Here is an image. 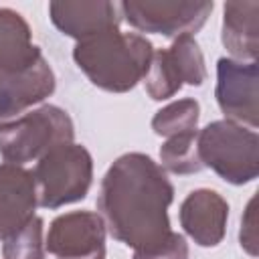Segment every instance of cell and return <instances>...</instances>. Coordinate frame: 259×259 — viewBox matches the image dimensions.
Wrapping results in <instances>:
<instances>
[{"label":"cell","mask_w":259,"mask_h":259,"mask_svg":"<svg viewBox=\"0 0 259 259\" xmlns=\"http://www.w3.org/2000/svg\"><path fill=\"white\" fill-rule=\"evenodd\" d=\"M42 59L32 42V30L24 16L12 8H0V73H20Z\"/></svg>","instance_id":"cell-15"},{"label":"cell","mask_w":259,"mask_h":259,"mask_svg":"<svg viewBox=\"0 0 259 259\" xmlns=\"http://www.w3.org/2000/svg\"><path fill=\"white\" fill-rule=\"evenodd\" d=\"M152 55L154 47L146 36L119 28L79 40L73 49L75 65L95 87L109 93L132 91L146 77Z\"/></svg>","instance_id":"cell-2"},{"label":"cell","mask_w":259,"mask_h":259,"mask_svg":"<svg viewBox=\"0 0 259 259\" xmlns=\"http://www.w3.org/2000/svg\"><path fill=\"white\" fill-rule=\"evenodd\" d=\"M198 158L229 184L243 186L259 174V136L231 119H217L196 136Z\"/></svg>","instance_id":"cell-3"},{"label":"cell","mask_w":259,"mask_h":259,"mask_svg":"<svg viewBox=\"0 0 259 259\" xmlns=\"http://www.w3.org/2000/svg\"><path fill=\"white\" fill-rule=\"evenodd\" d=\"M178 219L198 247H217L227 233L229 202L217 190L196 188L182 200Z\"/></svg>","instance_id":"cell-12"},{"label":"cell","mask_w":259,"mask_h":259,"mask_svg":"<svg viewBox=\"0 0 259 259\" xmlns=\"http://www.w3.org/2000/svg\"><path fill=\"white\" fill-rule=\"evenodd\" d=\"M221 40L237 61H257L259 51V2H227L223 8Z\"/></svg>","instance_id":"cell-14"},{"label":"cell","mask_w":259,"mask_h":259,"mask_svg":"<svg viewBox=\"0 0 259 259\" xmlns=\"http://www.w3.org/2000/svg\"><path fill=\"white\" fill-rule=\"evenodd\" d=\"M172 200L174 186L166 170L148 154L127 152L107 168L97 210L115 241L132 247L134 253H146L170 237Z\"/></svg>","instance_id":"cell-1"},{"label":"cell","mask_w":259,"mask_h":259,"mask_svg":"<svg viewBox=\"0 0 259 259\" xmlns=\"http://www.w3.org/2000/svg\"><path fill=\"white\" fill-rule=\"evenodd\" d=\"M32 178L38 206L55 210L79 202L93 182V158L81 144H59L36 160Z\"/></svg>","instance_id":"cell-4"},{"label":"cell","mask_w":259,"mask_h":259,"mask_svg":"<svg viewBox=\"0 0 259 259\" xmlns=\"http://www.w3.org/2000/svg\"><path fill=\"white\" fill-rule=\"evenodd\" d=\"M132 259H188V243L184 235L172 231L160 247L146 253H134Z\"/></svg>","instance_id":"cell-19"},{"label":"cell","mask_w":259,"mask_h":259,"mask_svg":"<svg viewBox=\"0 0 259 259\" xmlns=\"http://www.w3.org/2000/svg\"><path fill=\"white\" fill-rule=\"evenodd\" d=\"M36 206L32 172L10 162L0 164V241L22 229L34 217Z\"/></svg>","instance_id":"cell-13"},{"label":"cell","mask_w":259,"mask_h":259,"mask_svg":"<svg viewBox=\"0 0 259 259\" xmlns=\"http://www.w3.org/2000/svg\"><path fill=\"white\" fill-rule=\"evenodd\" d=\"M123 20L140 32L178 38L198 32L210 16L214 4L208 0H123L119 2Z\"/></svg>","instance_id":"cell-7"},{"label":"cell","mask_w":259,"mask_h":259,"mask_svg":"<svg viewBox=\"0 0 259 259\" xmlns=\"http://www.w3.org/2000/svg\"><path fill=\"white\" fill-rule=\"evenodd\" d=\"M49 18L59 32L77 42L115 30L123 20L119 2L109 0H53L49 2Z\"/></svg>","instance_id":"cell-10"},{"label":"cell","mask_w":259,"mask_h":259,"mask_svg":"<svg viewBox=\"0 0 259 259\" xmlns=\"http://www.w3.org/2000/svg\"><path fill=\"white\" fill-rule=\"evenodd\" d=\"M42 219L32 217L22 229L12 233L2 241L4 259H45V241H42Z\"/></svg>","instance_id":"cell-18"},{"label":"cell","mask_w":259,"mask_h":259,"mask_svg":"<svg viewBox=\"0 0 259 259\" xmlns=\"http://www.w3.org/2000/svg\"><path fill=\"white\" fill-rule=\"evenodd\" d=\"M206 81L204 55L192 34H182L172 40L168 49L152 55L148 73L144 77L146 93L154 101L174 97L182 85L200 87Z\"/></svg>","instance_id":"cell-6"},{"label":"cell","mask_w":259,"mask_h":259,"mask_svg":"<svg viewBox=\"0 0 259 259\" xmlns=\"http://www.w3.org/2000/svg\"><path fill=\"white\" fill-rule=\"evenodd\" d=\"M196 134H182V136H174V138H166V142L160 146V162L162 168L178 174V176H186V174H196L200 172L204 166L198 158V150H196Z\"/></svg>","instance_id":"cell-17"},{"label":"cell","mask_w":259,"mask_h":259,"mask_svg":"<svg viewBox=\"0 0 259 259\" xmlns=\"http://www.w3.org/2000/svg\"><path fill=\"white\" fill-rule=\"evenodd\" d=\"M255 198L249 200L247 208H245V214H243V221H241V233H239V241H241V247L249 253V255H257V237H255Z\"/></svg>","instance_id":"cell-20"},{"label":"cell","mask_w":259,"mask_h":259,"mask_svg":"<svg viewBox=\"0 0 259 259\" xmlns=\"http://www.w3.org/2000/svg\"><path fill=\"white\" fill-rule=\"evenodd\" d=\"M73 140L75 125L71 115L59 105L47 103L0 125V156L4 162L22 166Z\"/></svg>","instance_id":"cell-5"},{"label":"cell","mask_w":259,"mask_h":259,"mask_svg":"<svg viewBox=\"0 0 259 259\" xmlns=\"http://www.w3.org/2000/svg\"><path fill=\"white\" fill-rule=\"evenodd\" d=\"M200 117V103L192 97L178 99L158 109L152 117V130L156 136L174 138L182 134H196Z\"/></svg>","instance_id":"cell-16"},{"label":"cell","mask_w":259,"mask_h":259,"mask_svg":"<svg viewBox=\"0 0 259 259\" xmlns=\"http://www.w3.org/2000/svg\"><path fill=\"white\" fill-rule=\"evenodd\" d=\"M105 233L99 212L71 210L53 219L45 249L55 259H105Z\"/></svg>","instance_id":"cell-9"},{"label":"cell","mask_w":259,"mask_h":259,"mask_svg":"<svg viewBox=\"0 0 259 259\" xmlns=\"http://www.w3.org/2000/svg\"><path fill=\"white\" fill-rule=\"evenodd\" d=\"M57 77L42 57L36 65L20 73H0V125L55 93Z\"/></svg>","instance_id":"cell-11"},{"label":"cell","mask_w":259,"mask_h":259,"mask_svg":"<svg viewBox=\"0 0 259 259\" xmlns=\"http://www.w3.org/2000/svg\"><path fill=\"white\" fill-rule=\"evenodd\" d=\"M214 97L225 119L249 130L259 125V67L257 61L221 57L217 61Z\"/></svg>","instance_id":"cell-8"}]
</instances>
